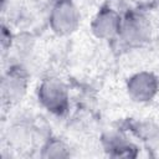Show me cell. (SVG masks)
Here are the masks:
<instances>
[{
	"instance_id": "cell-1",
	"label": "cell",
	"mask_w": 159,
	"mask_h": 159,
	"mask_svg": "<svg viewBox=\"0 0 159 159\" xmlns=\"http://www.w3.org/2000/svg\"><path fill=\"white\" fill-rule=\"evenodd\" d=\"M36 96L40 106L55 116H63L70 108L68 87L58 78H43L36 89Z\"/></svg>"
},
{
	"instance_id": "cell-2",
	"label": "cell",
	"mask_w": 159,
	"mask_h": 159,
	"mask_svg": "<svg viewBox=\"0 0 159 159\" xmlns=\"http://www.w3.org/2000/svg\"><path fill=\"white\" fill-rule=\"evenodd\" d=\"M81 24V12L72 0H57L48 15V25L57 36L72 35Z\"/></svg>"
},
{
	"instance_id": "cell-3",
	"label": "cell",
	"mask_w": 159,
	"mask_h": 159,
	"mask_svg": "<svg viewBox=\"0 0 159 159\" xmlns=\"http://www.w3.org/2000/svg\"><path fill=\"white\" fill-rule=\"evenodd\" d=\"M152 37V25L149 20L139 14L132 12L122 19L118 39L129 47H138L147 43Z\"/></svg>"
},
{
	"instance_id": "cell-4",
	"label": "cell",
	"mask_w": 159,
	"mask_h": 159,
	"mask_svg": "<svg viewBox=\"0 0 159 159\" xmlns=\"http://www.w3.org/2000/svg\"><path fill=\"white\" fill-rule=\"evenodd\" d=\"M128 97L135 103H149L159 93V78L150 71L133 73L125 82Z\"/></svg>"
},
{
	"instance_id": "cell-5",
	"label": "cell",
	"mask_w": 159,
	"mask_h": 159,
	"mask_svg": "<svg viewBox=\"0 0 159 159\" xmlns=\"http://www.w3.org/2000/svg\"><path fill=\"white\" fill-rule=\"evenodd\" d=\"M29 87V77L25 70L16 65L9 68L1 78V98L5 104H15L20 102Z\"/></svg>"
},
{
	"instance_id": "cell-6",
	"label": "cell",
	"mask_w": 159,
	"mask_h": 159,
	"mask_svg": "<svg viewBox=\"0 0 159 159\" xmlns=\"http://www.w3.org/2000/svg\"><path fill=\"white\" fill-rule=\"evenodd\" d=\"M122 19L117 10L111 6H103L94 15L91 22V31L94 37L102 41L118 39Z\"/></svg>"
},
{
	"instance_id": "cell-7",
	"label": "cell",
	"mask_w": 159,
	"mask_h": 159,
	"mask_svg": "<svg viewBox=\"0 0 159 159\" xmlns=\"http://www.w3.org/2000/svg\"><path fill=\"white\" fill-rule=\"evenodd\" d=\"M103 147L109 157L114 158H134L137 157V147L122 133L111 132L103 137Z\"/></svg>"
},
{
	"instance_id": "cell-8",
	"label": "cell",
	"mask_w": 159,
	"mask_h": 159,
	"mask_svg": "<svg viewBox=\"0 0 159 159\" xmlns=\"http://www.w3.org/2000/svg\"><path fill=\"white\" fill-rule=\"evenodd\" d=\"M71 155L70 147L61 139L58 138H50L46 140V143L41 148L40 157L41 158H56V159H62V158H68Z\"/></svg>"
},
{
	"instance_id": "cell-9",
	"label": "cell",
	"mask_w": 159,
	"mask_h": 159,
	"mask_svg": "<svg viewBox=\"0 0 159 159\" xmlns=\"http://www.w3.org/2000/svg\"><path fill=\"white\" fill-rule=\"evenodd\" d=\"M135 134L138 137L142 138V140H145V142H155L159 139V128L155 127L154 124L152 123H148V122H142V123H138L134 129Z\"/></svg>"
},
{
	"instance_id": "cell-10",
	"label": "cell",
	"mask_w": 159,
	"mask_h": 159,
	"mask_svg": "<svg viewBox=\"0 0 159 159\" xmlns=\"http://www.w3.org/2000/svg\"><path fill=\"white\" fill-rule=\"evenodd\" d=\"M135 6L140 7V9H147V7H152L154 5H157L159 2V0H130Z\"/></svg>"
},
{
	"instance_id": "cell-11",
	"label": "cell",
	"mask_w": 159,
	"mask_h": 159,
	"mask_svg": "<svg viewBox=\"0 0 159 159\" xmlns=\"http://www.w3.org/2000/svg\"><path fill=\"white\" fill-rule=\"evenodd\" d=\"M5 1H6V0H1V2H2V4H4V2H5Z\"/></svg>"
}]
</instances>
